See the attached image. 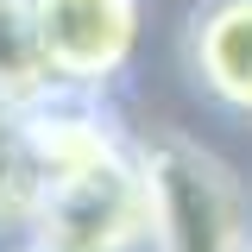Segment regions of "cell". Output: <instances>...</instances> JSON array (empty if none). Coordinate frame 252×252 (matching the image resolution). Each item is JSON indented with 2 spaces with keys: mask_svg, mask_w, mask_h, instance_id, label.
I'll return each instance as SVG.
<instances>
[{
  "mask_svg": "<svg viewBox=\"0 0 252 252\" xmlns=\"http://www.w3.org/2000/svg\"><path fill=\"white\" fill-rule=\"evenodd\" d=\"M145 252H240L252 240V189L240 164L183 126H139Z\"/></svg>",
  "mask_w": 252,
  "mask_h": 252,
  "instance_id": "cell-1",
  "label": "cell"
},
{
  "mask_svg": "<svg viewBox=\"0 0 252 252\" xmlns=\"http://www.w3.org/2000/svg\"><path fill=\"white\" fill-rule=\"evenodd\" d=\"M38 94H51V76H44V63L32 51L26 26H19V6H6L0 13V107H32Z\"/></svg>",
  "mask_w": 252,
  "mask_h": 252,
  "instance_id": "cell-5",
  "label": "cell"
},
{
  "mask_svg": "<svg viewBox=\"0 0 252 252\" xmlns=\"http://www.w3.org/2000/svg\"><path fill=\"white\" fill-rule=\"evenodd\" d=\"M240 252H252V240H246V246H240Z\"/></svg>",
  "mask_w": 252,
  "mask_h": 252,
  "instance_id": "cell-7",
  "label": "cell"
},
{
  "mask_svg": "<svg viewBox=\"0 0 252 252\" xmlns=\"http://www.w3.org/2000/svg\"><path fill=\"white\" fill-rule=\"evenodd\" d=\"M6 6H13V0H0V13H6Z\"/></svg>",
  "mask_w": 252,
  "mask_h": 252,
  "instance_id": "cell-6",
  "label": "cell"
},
{
  "mask_svg": "<svg viewBox=\"0 0 252 252\" xmlns=\"http://www.w3.org/2000/svg\"><path fill=\"white\" fill-rule=\"evenodd\" d=\"M189 94L215 120L252 132V0H195L177 32Z\"/></svg>",
  "mask_w": 252,
  "mask_h": 252,
  "instance_id": "cell-4",
  "label": "cell"
},
{
  "mask_svg": "<svg viewBox=\"0 0 252 252\" xmlns=\"http://www.w3.org/2000/svg\"><path fill=\"white\" fill-rule=\"evenodd\" d=\"M32 252H145V183L139 152L101 158L38 183Z\"/></svg>",
  "mask_w": 252,
  "mask_h": 252,
  "instance_id": "cell-3",
  "label": "cell"
},
{
  "mask_svg": "<svg viewBox=\"0 0 252 252\" xmlns=\"http://www.w3.org/2000/svg\"><path fill=\"white\" fill-rule=\"evenodd\" d=\"M51 89L120 101L152 44L158 0H13Z\"/></svg>",
  "mask_w": 252,
  "mask_h": 252,
  "instance_id": "cell-2",
  "label": "cell"
}]
</instances>
